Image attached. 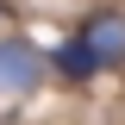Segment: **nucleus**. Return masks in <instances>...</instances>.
Returning a JSON list of instances; mask_svg holds the SVG:
<instances>
[{"mask_svg": "<svg viewBox=\"0 0 125 125\" xmlns=\"http://www.w3.org/2000/svg\"><path fill=\"white\" fill-rule=\"evenodd\" d=\"M44 69H50V56L38 44H31V38H13V31H6V38H0V94H38L44 88Z\"/></svg>", "mask_w": 125, "mask_h": 125, "instance_id": "obj_1", "label": "nucleus"}, {"mask_svg": "<svg viewBox=\"0 0 125 125\" xmlns=\"http://www.w3.org/2000/svg\"><path fill=\"white\" fill-rule=\"evenodd\" d=\"M81 44L100 56V69H119L125 62V19L119 13H94L88 25H81Z\"/></svg>", "mask_w": 125, "mask_h": 125, "instance_id": "obj_2", "label": "nucleus"}, {"mask_svg": "<svg viewBox=\"0 0 125 125\" xmlns=\"http://www.w3.org/2000/svg\"><path fill=\"white\" fill-rule=\"evenodd\" d=\"M50 62H56V75H62V81H94V75H100V56L81 44V31H75V38H62Z\"/></svg>", "mask_w": 125, "mask_h": 125, "instance_id": "obj_3", "label": "nucleus"}]
</instances>
